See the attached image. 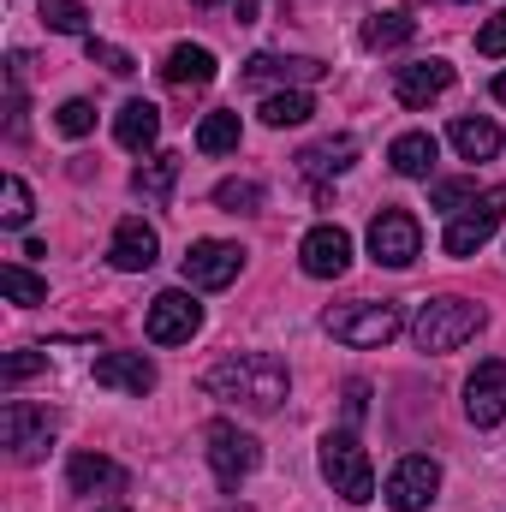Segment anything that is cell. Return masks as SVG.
I'll return each mask as SVG.
<instances>
[{
  "instance_id": "6da1fadb",
  "label": "cell",
  "mask_w": 506,
  "mask_h": 512,
  "mask_svg": "<svg viewBox=\"0 0 506 512\" xmlns=\"http://www.w3.org/2000/svg\"><path fill=\"white\" fill-rule=\"evenodd\" d=\"M203 387L227 405H245V411H280L292 393V376L274 352H233L203 376Z\"/></svg>"
},
{
  "instance_id": "7a4b0ae2",
  "label": "cell",
  "mask_w": 506,
  "mask_h": 512,
  "mask_svg": "<svg viewBox=\"0 0 506 512\" xmlns=\"http://www.w3.org/2000/svg\"><path fill=\"white\" fill-rule=\"evenodd\" d=\"M489 316H483V304H471V298H429V304H417V316H411V340H417V352H459L465 340H477V328H483Z\"/></svg>"
},
{
  "instance_id": "3957f363",
  "label": "cell",
  "mask_w": 506,
  "mask_h": 512,
  "mask_svg": "<svg viewBox=\"0 0 506 512\" xmlns=\"http://www.w3.org/2000/svg\"><path fill=\"white\" fill-rule=\"evenodd\" d=\"M405 328V316H399V304H387V298H358V304H340V310H328V334L340 340V346H358V352H370V346H387L393 334Z\"/></svg>"
},
{
  "instance_id": "277c9868",
  "label": "cell",
  "mask_w": 506,
  "mask_h": 512,
  "mask_svg": "<svg viewBox=\"0 0 506 512\" xmlns=\"http://www.w3.org/2000/svg\"><path fill=\"white\" fill-rule=\"evenodd\" d=\"M322 477H328L334 495H346V501H358V507L376 495V465H370V453L358 447V435H328V441H322Z\"/></svg>"
},
{
  "instance_id": "5b68a950",
  "label": "cell",
  "mask_w": 506,
  "mask_h": 512,
  "mask_svg": "<svg viewBox=\"0 0 506 512\" xmlns=\"http://www.w3.org/2000/svg\"><path fill=\"white\" fill-rule=\"evenodd\" d=\"M0 441H6V453H12L18 465H36V459L48 453V441H54V411H48V405H30V399H6V411H0Z\"/></svg>"
},
{
  "instance_id": "8992f818",
  "label": "cell",
  "mask_w": 506,
  "mask_h": 512,
  "mask_svg": "<svg viewBox=\"0 0 506 512\" xmlns=\"http://www.w3.org/2000/svg\"><path fill=\"white\" fill-rule=\"evenodd\" d=\"M501 215H506V185H495V191H483L471 209H459V215L447 221V233H441V251H447V256H477L489 239H495Z\"/></svg>"
},
{
  "instance_id": "52a82bcc",
  "label": "cell",
  "mask_w": 506,
  "mask_h": 512,
  "mask_svg": "<svg viewBox=\"0 0 506 512\" xmlns=\"http://www.w3.org/2000/svg\"><path fill=\"white\" fill-rule=\"evenodd\" d=\"M203 441H209L203 453H209V471H215V483H221V489H239L256 465H262V447H256L239 423H209V435H203Z\"/></svg>"
},
{
  "instance_id": "ba28073f",
  "label": "cell",
  "mask_w": 506,
  "mask_h": 512,
  "mask_svg": "<svg viewBox=\"0 0 506 512\" xmlns=\"http://www.w3.org/2000/svg\"><path fill=\"white\" fill-rule=\"evenodd\" d=\"M197 328H203V304H197L185 286H167V292H155V298H149L143 334H149L155 346H185Z\"/></svg>"
},
{
  "instance_id": "9c48e42d",
  "label": "cell",
  "mask_w": 506,
  "mask_h": 512,
  "mask_svg": "<svg viewBox=\"0 0 506 512\" xmlns=\"http://www.w3.org/2000/svg\"><path fill=\"white\" fill-rule=\"evenodd\" d=\"M370 256H376L381 268H411V262L423 256V227H417V215L381 209L376 221H370Z\"/></svg>"
},
{
  "instance_id": "30bf717a",
  "label": "cell",
  "mask_w": 506,
  "mask_h": 512,
  "mask_svg": "<svg viewBox=\"0 0 506 512\" xmlns=\"http://www.w3.org/2000/svg\"><path fill=\"white\" fill-rule=\"evenodd\" d=\"M435 495H441V465L429 453H405L387 471V507L393 512H423Z\"/></svg>"
},
{
  "instance_id": "8fae6325",
  "label": "cell",
  "mask_w": 506,
  "mask_h": 512,
  "mask_svg": "<svg viewBox=\"0 0 506 512\" xmlns=\"http://www.w3.org/2000/svg\"><path fill=\"white\" fill-rule=\"evenodd\" d=\"M239 268H245V251H239V245H227V239H197V245L185 251V286L221 292V286L239 280Z\"/></svg>"
},
{
  "instance_id": "7c38bea8",
  "label": "cell",
  "mask_w": 506,
  "mask_h": 512,
  "mask_svg": "<svg viewBox=\"0 0 506 512\" xmlns=\"http://www.w3.org/2000/svg\"><path fill=\"white\" fill-rule=\"evenodd\" d=\"M298 262H304V274L310 280H334V274H346L352 268V233L346 227H310L304 233V245H298Z\"/></svg>"
},
{
  "instance_id": "4fadbf2b",
  "label": "cell",
  "mask_w": 506,
  "mask_h": 512,
  "mask_svg": "<svg viewBox=\"0 0 506 512\" xmlns=\"http://www.w3.org/2000/svg\"><path fill=\"white\" fill-rule=\"evenodd\" d=\"M465 411H471L477 429L506 423V364L501 358H483V364L471 370V382H465Z\"/></svg>"
},
{
  "instance_id": "5bb4252c",
  "label": "cell",
  "mask_w": 506,
  "mask_h": 512,
  "mask_svg": "<svg viewBox=\"0 0 506 512\" xmlns=\"http://www.w3.org/2000/svg\"><path fill=\"white\" fill-rule=\"evenodd\" d=\"M453 90V66L447 60H417V66H399L393 72V96L399 108H429Z\"/></svg>"
},
{
  "instance_id": "9a60e30c",
  "label": "cell",
  "mask_w": 506,
  "mask_h": 512,
  "mask_svg": "<svg viewBox=\"0 0 506 512\" xmlns=\"http://www.w3.org/2000/svg\"><path fill=\"white\" fill-rule=\"evenodd\" d=\"M66 483H72V495H126L131 471L120 459H108V453H72Z\"/></svg>"
},
{
  "instance_id": "2e32d148",
  "label": "cell",
  "mask_w": 506,
  "mask_h": 512,
  "mask_svg": "<svg viewBox=\"0 0 506 512\" xmlns=\"http://www.w3.org/2000/svg\"><path fill=\"white\" fill-rule=\"evenodd\" d=\"M155 256H161L155 227H149L143 215H126V221L114 227V239H108V262L126 268V274H143V268H155Z\"/></svg>"
},
{
  "instance_id": "e0dca14e",
  "label": "cell",
  "mask_w": 506,
  "mask_h": 512,
  "mask_svg": "<svg viewBox=\"0 0 506 512\" xmlns=\"http://www.w3.org/2000/svg\"><path fill=\"white\" fill-rule=\"evenodd\" d=\"M328 66L310 54H256L245 66V84H316Z\"/></svg>"
},
{
  "instance_id": "ac0fdd59",
  "label": "cell",
  "mask_w": 506,
  "mask_h": 512,
  "mask_svg": "<svg viewBox=\"0 0 506 512\" xmlns=\"http://www.w3.org/2000/svg\"><path fill=\"white\" fill-rule=\"evenodd\" d=\"M96 382L143 399V393H155V364L143 352H108V358H96Z\"/></svg>"
},
{
  "instance_id": "d6986e66",
  "label": "cell",
  "mask_w": 506,
  "mask_h": 512,
  "mask_svg": "<svg viewBox=\"0 0 506 512\" xmlns=\"http://www.w3.org/2000/svg\"><path fill=\"white\" fill-rule=\"evenodd\" d=\"M352 161H358V137H346V131L316 137V143H304V149H298V167H304L310 179H334V173H346Z\"/></svg>"
},
{
  "instance_id": "ffe728a7",
  "label": "cell",
  "mask_w": 506,
  "mask_h": 512,
  "mask_svg": "<svg viewBox=\"0 0 506 512\" xmlns=\"http://www.w3.org/2000/svg\"><path fill=\"white\" fill-rule=\"evenodd\" d=\"M161 78H167L173 90H203V84H215V54L197 48V42H179V48L167 54V66H161Z\"/></svg>"
},
{
  "instance_id": "44dd1931",
  "label": "cell",
  "mask_w": 506,
  "mask_h": 512,
  "mask_svg": "<svg viewBox=\"0 0 506 512\" xmlns=\"http://www.w3.org/2000/svg\"><path fill=\"white\" fill-rule=\"evenodd\" d=\"M435 155H441V143H435L429 131H405V137H393V149H387L393 173H405V179H429V173H435Z\"/></svg>"
},
{
  "instance_id": "7402d4cb",
  "label": "cell",
  "mask_w": 506,
  "mask_h": 512,
  "mask_svg": "<svg viewBox=\"0 0 506 512\" xmlns=\"http://www.w3.org/2000/svg\"><path fill=\"white\" fill-rule=\"evenodd\" d=\"M114 137H120V149H155V137H161V108L155 102H126L120 108V120H114Z\"/></svg>"
},
{
  "instance_id": "603a6c76",
  "label": "cell",
  "mask_w": 506,
  "mask_h": 512,
  "mask_svg": "<svg viewBox=\"0 0 506 512\" xmlns=\"http://www.w3.org/2000/svg\"><path fill=\"white\" fill-rule=\"evenodd\" d=\"M173 185H179V155H167V149H161V155H149V161L131 173V191H137L143 203H167V197H173Z\"/></svg>"
},
{
  "instance_id": "cb8c5ba5",
  "label": "cell",
  "mask_w": 506,
  "mask_h": 512,
  "mask_svg": "<svg viewBox=\"0 0 506 512\" xmlns=\"http://www.w3.org/2000/svg\"><path fill=\"white\" fill-rule=\"evenodd\" d=\"M239 137H245L239 114H233V108H215V114H203V126H197V149H203V155H233Z\"/></svg>"
},
{
  "instance_id": "d4e9b609",
  "label": "cell",
  "mask_w": 506,
  "mask_h": 512,
  "mask_svg": "<svg viewBox=\"0 0 506 512\" xmlns=\"http://www.w3.org/2000/svg\"><path fill=\"white\" fill-rule=\"evenodd\" d=\"M453 149L465 161H489V155H501V126L495 120H453Z\"/></svg>"
},
{
  "instance_id": "484cf974",
  "label": "cell",
  "mask_w": 506,
  "mask_h": 512,
  "mask_svg": "<svg viewBox=\"0 0 506 512\" xmlns=\"http://www.w3.org/2000/svg\"><path fill=\"white\" fill-rule=\"evenodd\" d=\"M310 114H316V102H310L304 90H280V96H268V102H262V126H274V131L304 126Z\"/></svg>"
},
{
  "instance_id": "4316f807",
  "label": "cell",
  "mask_w": 506,
  "mask_h": 512,
  "mask_svg": "<svg viewBox=\"0 0 506 512\" xmlns=\"http://www.w3.org/2000/svg\"><path fill=\"white\" fill-rule=\"evenodd\" d=\"M411 36H417V18H405V12H376L364 24V48H405Z\"/></svg>"
},
{
  "instance_id": "83f0119b",
  "label": "cell",
  "mask_w": 506,
  "mask_h": 512,
  "mask_svg": "<svg viewBox=\"0 0 506 512\" xmlns=\"http://www.w3.org/2000/svg\"><path fill=\"white\" fill-rule=\"evenodd\" d=\"M0 292H6L12 304H24V310H30V304H48V280L30 274V268H18V262L0 268Z\"/></svg>"
},
{
  "instance_id": "f1b7e54d",
  "label": "cell",
  "mask_w": 506,
  "mask_h": 512,
  "mask_svg": "<svg viewBox=\"0 0 506 512\" xmlns=\"http://www.w3.org/2000/svg\"><path fill=\"white\" fill-rule=\"evenodd\" d=\"M215 209H227V215H256V209H262V185H256V179H221V185H215Z\"/></svg>"
},
{
  "instance_id": "f546056e",
  "label": "cell",
  "mask_w": 506,
  "mask_h": 512,
  "mask_svg": "<svg viewBox=\"0 0 506 512\" xmlns=\"http://www.w3.org/2000/svg\"><path fill=\"white\" fill-rule=\"evenodd\" d=\"M30 209H36V203H30V185H24L18 173H6V179H0V221H6V227H24Z\"/></svg>"
},
{
  "instance_id": "4dcf8cb0",
  "label": "cell",
  "mask_w": 506,
  "mask_h": 512,
  "mask_svg": "<svg viewBox=\"0 0 506 512\" xmlns=\"http://www.w3.org/2000/svg\"><path fill=\"white\" fill-rule=\"evenodd\" d=\"M42 24L60 30V36H84L90 12H84V0H42Z\"/></svg>"
},
{
  "instance_id": "1f68e13d",
  "label": "cell",
  "mask_w": 506,
  "mask_h": 512,
  "mask_svg": "<svg viewBox=\"0 0 506 512\" xmlns=\"http://www.w3.org/2000/svg\"><path fill=\"white\" fill-rule=\"evenodd\" d=\"M54 126L66 131V137H90V131H96V102H84V96H72V102H60V114H54Z\"/></svg>"
},
{
  "instance_id": "d6a6232c",
  "label": "cell",
  "mask_w": 506,
  "mask_h": 512,
  "mask_svg": "<svg viewBox=\"0 0 506 512\" xmlns=\"http://www.w3.org/2000/svg\"><path fill=\"white\" fill-rule=\"evenodd\" d=\"M483 191H477V179H441L435 185V209H447V215H459V209H471Z\"/></svg>"
},
{
  "instance_id": "836d02e7",
  "label": "cell",
  "mask_w": 506,
  "mask_h": 512,
  "mask_svg": "<svg viewBox=\"0 0 506 512\" xmlns=\"http://www.w3.org/2000/svg\"><path fill=\"white\" fill-rule=\"evenodd\" d=\"M36 370H48V352H12V358L0 364V382L18 387V382H30Z\"/></svg>"
},
{
  "instance_id": "e575fe53",
  "label": "cell",
  "mask_w": 506,
  "mask_h": 512,
  "mask_svg": "<svg viewBox=\"0 0 506 512\" xmlns=\"http://www.w3.org/2000/svg\"><path fill=\"white\" fill-rule=\"evenodd\" d=\"M84 54H90L96 66H108V72H120V78H126V72H137V60H131L126 48H114V42H96V36H84Z\"/></svg>"
},
{
  "instance_id": "d590c367",
  "label": "cell",
  "mask_w": 506,
  "mask_h": 512,
  "mask_svg": "<svg viewBox=\"0 0 506 512\" xmlns=\"http://www.w3.org/2000/svg\"><path fill=\"white\" fill-rule=\"evenodd\" d=\"M477 54H489V60H506V12H495V18L477 30Z\"/></svg>"
},
{
  "instance_id": "8d00e7d4",
  "label": "cell",
  "mask_w": 506,
  "mask_h": 512,
  "mask_svg": "<svg viewBox=\"0 0 506 512\" xmlns=\"http://www.w3.org/2000/svg\"><path fill=\"white\" fill-rule=\"evenodd\" d=\"M364 411H370V387H364V382H352V387H346V417L358 423Z\"/></svg>"
},
{
  "instance_id": "74e56055",
  "label": "cell",
  "mask_w": 506,
  "mask_h": 512,
  "mask_svg": "<svg viewBox=\"0 0 506 512\" xmlns=\"http://www.w3.org/2000/svg\"><path fill=\"white\" fill-rule=\"evenodd\" d=\"M495 102H501V108H506V72H501V78H495Z\"/></svg>"
},
{
  "instance_id": "f35d334b",
  "label": "cell",
  "mask_w": 506,
  "mask_h": 512,
  "mask_svg": "<svg viewBox=\"0 0 506 512\" xmlns=\"http://www.w3.org/2000/svg\"><path fill=\"white\" fill-rule=\"evenodd\" d=\"M102 512H126V507H120V501H108V507H102Z\"/></svg>"
},
{
  "instance_id": "ab89813d",
  "label": "cell",
  "mask_w": 506,
  "mask_h": 512,
  "mask_svg": "<svg viewBox=\"0 0 506 512\" xmlns=\"http://www.w3.org/2000/svg\"><path fill=\"white\" fill-rule=\"evenodd\" d=\"M197 6H215V0H197Z\"/></svg>"
}]
</instances>
